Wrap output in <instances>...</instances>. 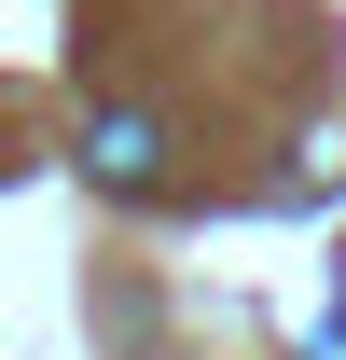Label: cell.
<instances>
[{
	"mask_svg": "<svg viewBox=\"0 0 346 360\" xmlns=\"http://www.w3.org/2000/svg\"><path fill=\"white\" fill-rule=\"evenodd\" d=\"M84 180L153 194V180H167V125H153V111H97V125H84Z\"/></svg>",
	"mask_w": 346,
	"mask_h": 360,
	"instance_id": "obj_1",
	"label": "cell"
}]
</instances>
